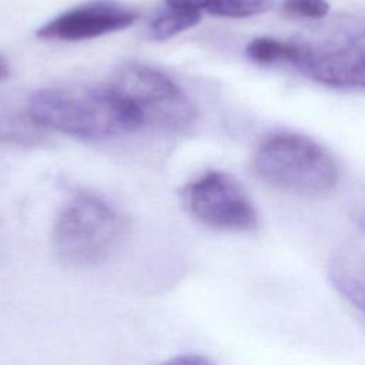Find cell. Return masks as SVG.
Here are the masks:
<instances>
[{
	"instance_id": "1",
	"label": "cell",
	"mask_w": 365,
	"mask_h": 365,
	"mask_svg": "<svg viewBox=\"0 0 365 365\" xmlns=\"http://www.w3.org/2000/svg\"><path fill=\"white\" fill-rule=\"evenodd\" d=\"M29 114L41 128L81 140H104L138 130L131 113L108 86L43 88L30 98Z\"/></svg>"
},
{
	"instance_id": "2",
	"label": "cell",
	"mask_w": 365,
	"mask_h": 365,
	"mask_svg": "<svg viewBox=\"0 0 365 365\" xmlns=\"http://www.w3.org/2000/svg\"><path fill=\"white\" fill-rule=\"evenodd\" d=\"M125 234V220L103 197L77 191L58 211L51 245L58 259L70 267L87 268L107 261Z\"/></svg>"
},
{
	"instance_id": "3",
	"label": "cell",
	"mask_w": 365,
	"mask_h": 365,
	"mask_svg": "<svg viewBox=\"0 0 365 365\" xmlns=\"http://www.w3.org/2000/svg\"><path fill=\"white\" fill-rule=\"evenodd\" d=\"M257 175L281 191L301 197H321L339 181L335 157L318 141L299 133H275L255 150Z\"/></svg>"
},
{
	"instance_id": "4",
	"label": "cell",
	"mask_w": 365,
	"mask_h": 365,
	"mask_svg": "<svg viewBox=\"0 0 365 365\" xmlns=\"http://www.w3.org/2000/svg\"><path fill=\"white\" fill-rule=\"evenodd\" d=\"M108 88L141 127L181 133L195 121V107L165 73L140 63L121 66Z\"/></svg>"
},
{
	"instance_id": "5",
	"label": "cell",
	"mask_w": 365,
	"mask_h": 365,
	"mask_svg": "<svg viewBox=\"0 0 365 365\" xmlns=\"http://www.w3.org/2000/svg\"><path fill=\"white\" fill-rule=\"evenodd\" d=\"M184 200L190 214L210 228L250 232L258 227V214L251 198L227 173L202 174L185 187Z\"/></svg>"
},
{
	"instance_id": "6",
	"label": "cell",
	"mask_w": 365,
	"mask_h": 365,
	"mask_svg": "<svg viewBox=\"0 0 365 365\" xmlns=\"http://www.w3.org/2000/svg\"><path fill=\"white\" fill-rule=\"evenodd\" d=\"M137 17V11L127 4L115 0H93L47 21L37 30V36L60 41L88 40L123 30Z\"/></svg>"
},
{
	"instance_id": "7",
	"label": "cell",
	"mask_w": 365,
	"mask_h": 365,
	"mask_svg": "<svg viewBox=\"0 0 365 365\" xmlns=\"http://www.w3.org/2000/svg\"><path fill=\"white\" fill-rule=\"evenodd\" d=\"M297 68L325 86L365 88V41L328 48L308 46Z\"/></svg>"
},
{
	"instance_id": "8",
	"label": "cell",
	"mask_w": 365,
	"mask_h": 365,
	"mask_svg": "<svg viewBox=\"0 0 365 365\" xmlns=\"http://www.w3.org/2000/svg\"><path fill=\"white\" fill-rule=\"evenodd\" d=\"M332 288L365 317V250L354 245L336 250L328 262Z\"/></svg>"
},
{
	"instance_id": "9",
	"label": "cell",
	"mask_w": 365,
	"mask_h": 365,
	"mask_svg": "<svg viewBox=\"0 0 365 365\" xmlns=\"http://www.w3.org/2000/svg\"><path fill=\"white\" fill-rule=\"evenodd\" d=\"M308 44L278 40L274 37H255L247 47L245 54L257 64L268 66L275 63H289L295 67L301 63L307 53Z\"/></svg>"
},
{
	"instance_id": "10",
	"label": "cell",
	"mask_w": 365,
	"mask_h": 365,
	"mask_svg": "<svg viewBox=\"0 0 365 365\" xmlns=\"http://www.w3.org/2000/svg\"><path fill=\"white\" fill-rule=\"evenodd\" d=\"M200 20L201 13L198 11L168 7L150 20L147 34L151 40H168L175 34L194 27Z\"/></svg>"
},
{
	"instance_id": "11",
	"label": "cell",
	"mask_w": 365,
	"mask_h": 365,
	"mask_svg": "<svg viewBox=\"0 0 365 365\" xmlns=\"http://www.w3.org/2000/svg\"><path fill=\"white\" fill-rule=\"evenodd\" d=\"M40 125L30 117L0 114V141L34 143L40 140Z\"/></svg>"
},
{
	"instance_id": "12",
	"label": "cell",
	"mask_w": 365,
	"mask_h": 365,
	"mask_svg": "<svg viewBox=\"0 0 365 365\" xmlns=\"http://www.w3.org/2000/svg\"><path fill=\"white\" fill-rule=\"evenodd\" d=\"M274 4V0H212L207 7V11L230 19H244L268 11Z\"/></svg>"
},
{
	"instance_id": "13",
	"label": "cell",
	"mask_w": 365,
	"mask_h": 365,
	"mask_svg": "<svg viewBox=\"0 0 365 365\" xmlns=\"http://www.w3.org/2000/svg\"><path fill=\"white\" fill-rule=\"evenodd\" d=\"M282 11L298 19H322L329 11L327 0H284Z\"/></svg>"
},
{
	"instance_id": "14",
	"label": "cell",
	"mask_w": 365,
	"mask_h": 365,
	"mask_svg": "<svg viewBox=\"0 0 365 365\" xmlns=\"http://www.w3.org/2000/svg\"><path fill=\"white\" fill-rule=\"evenodd\" d=\"M160 365H214L208 358L197 354H184L174 356Z\"/></svg>"
},
{
	"instance_id": "15",
	"label": "cell",
	"mask_w": 365,
	"mask_h": 365,
	"mask_svg": "<svg viewBox=\"0 0 365 365\" xmlns=\"http://www.w3.org/2000/svg\"><path fill=\"white\" fill-rule=\"evenodd\" d=\"M168 7L182 9V10H191L201 13L202 10H207L210 3L212 0H165Z\"/></svg>"
},
{
	"instance_id": "16",
	"label": "cell",
	"mask_w": 365,
	"mask_h": 365,
	"mask_svg": "<svg viewBox=\"0 0 365 365\" xmlns=\"http://www.w3.org/2000/svg\"><path fill=\"white\" fill-rule=\"evenodd\" d=\"M352 220L365 232V201H362L354 207Z\"/></svg>"
},
{
	"instance_id": "17",
	"label": "cell",
	"mask_w": 365,
	"mask_h": 365,
	"mask_svg": "<svg viewBox=\"0 0 365 365\" xmlns=\"http://www.w3.org/2000/svg\"><path fill=\"white\" fill-rule=\"evenodd\" d=\"M9 74V64L7 60L0 54V80L6 78Z\"/></svg>"
},
{
	"instance_id": "18",
	"label": "cell",
	"mask_w": 365,
	"mask_h": 365,
	"mask_svg": "<svg viewBox=\"0 0 365 365\" xmlns=\"http://www.w3.org/2000/svg\"><path fill=\"white\" fill-rule=\"evenodd\" d=\"M1 255H3V241H1V228H0V261H1Z\"/></svg>"
}]
</instances>
